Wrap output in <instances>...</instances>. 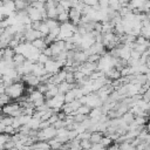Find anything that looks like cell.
<instances>
[{
  "mask_svg": "<svg viewBox=\"0 0 150 150\" xmlns=\"http://www.w3.org/2000/svg\"><path fill=\"white\" fill-rule=\"evenodd\" d=\"M141 53L139 52H137L136 49H132L131 50V55H130V59L129 60H131V61H135V60H139V57H141Z\"/></svg>",
  "mask_w": 150,
  "mask_h": 150,
  "instance_id": "23",
  "label": "cell"
},
{
  "mask_svg": "<svg viewBox=\"0 0 150 150\" xmlns=\"http://www.w3.org/2000/svg\"><path fill=\"white\" fill-rule=\"evenodd\" d=\"M57 11H56V7H49L47 8V16L49 19H57Z\"/></svg>",
  "mask_w": 150,
  "mask_h": 150,
  "instance_id": "16",
  "label": "cell"
},
{
  "mask_svg": "<svg viewBox=\"0 0 150 150\" xmlns=\"http://www.w3.org/2000/svg\"><path fill=\"white\" fill-rule=\"evenodd\" d=\"M143 1H148V0H143Z\"/></svg>",
  "mask_w": 150,
  "mask_h": 150,
  "instance_id": "32",
  "label": "cell"
},
{
  "mask_svg": "<svg viewBox=\"0 0 150 150\" xmlns=\"http://www.w3.org/2000/svg\"><path fill=\"white\" fill-rule=\"evenodd\" d=\"M32 43H33V46H34V47H36V48H38V49H40L41 52H42L45 48H47V47L49 46V45L46 42L45 38H39V39L34 40Z\"/></svg>",
  "mask_w": 150,
  "mask_h": 150,
  "instance_id": "9",
  "label": "cell"
},
{
  "mask_svg": "<svg viewBox=\"0 0 150 150\" xmlns=\"http://www.w3.org/2000/svg\"><path fill=\"white\" fill-rule=\"evenodd\" d=\"M57 20H59L61 23L69 21V12L66 11V12H63V13H60V14L57 15Z\"/></svg>",
  "mask_w": 150,
  "mask_h": 150,
  "instance_id": "18",
  "label": "cell"
},
{
  "mask_svg": "<svg viewBox=\"0 0 150 150\" xmlns=\"http://www.w3.org/2000/svg\"><path fill=\"white\" fill-rule=\"evenodd\" d=\"M11 100H12V97H11L8 94H6V93L0 94V103H1L2 107L6 105V104H8V103L11 102Z\"/></svg>",
  "mask_w": 150,
  "mask_h": 150,
  "instance_id": "15",
  "label": "cell"
},
{
  "mask_svg": "<svg viewBox=\"0 0 150 150\" xmlns=\"http://www.w3.org/2000/svg\"><path fill=\"white\" fill-rule=\"evenodd\" d=\"M142 98L144 101H146V102H150V87L142 94Z\"/></svg>",
  "mask_w": 150,
  "mask_h": 150,
  "instance_id": "27",
  "label": "cell"
},
{
  "mask_svg": "<svg viewBox=\"0 0 150 150\" xmlns=\"http://www.w3.org/2000/svg\"><path fill=\"white\" fill-rule=\"evenodd\" d=\"M74 116H75V121L81 123V122H83L89 115H86V114H76V115H74Z\"/></svg>",
  "mask_w": 150,
  "mask_h": 150,
  "instance_id": "25",
  "label": "cell"
},
{
  "mask_svg": "<svg viewBox=\"0 0 150 150\" xmlns=\"http://www.w3.org/2000/svg\"><path fill=\"white\" fill-rule=\"evenodd\" d=\"M100 59H101V54H91V55H89L88 61H90V62H98Z\"/></svg>",
  "mask_w": 150,
  "mask_h": 150,
  "instance_id": "26",
  "label": "cell"
},
{
  "mask_svg": "<svg viewBox=\"0 0 150 150\" xmlns=\"http://www.w3.org/2000/svg\"><path fill=\"white\" fill-rule=\"evenodd\" d=\"M50 125V122L48 121V120H46V121H41V123H40V127H39V129H46V128H48Z\"/></svg>",
  "mask_w": 150,
  "mask_h": 150,
  "instance_id": "28",
  "label": "cell"
},
{
  "mask_svg": "<svg viewBox=\"0 0 150 150\" xmlns=\"http://www.w3.org/2000/svg\"><path fill=\"white\" fill-rule=\"evenodd\" d=\"M88 57H89V55L84 50H76L75 56H74V61L79 62V63H84L86 61H88Z\"/></svg>",
  "mask_w": 150,
  "mask_h": 150,
  "instance_id": "8",
  "label": "cell"
},
{
  "mask_svg": "<svg viewBox=\"0 0 150 150\" xmlns=\"http://www.w3.org/2000/svg\"><path fill=\"white\" fill-rule=\"evenodd\" d=\"M14 4H15V8L16 11H22V9H26L29 4L26 2L25 0H14Z\"/></svg>",
  "mask_w": 150,
  "mask_h": 150,
  "instance_id": "13",
  "label": "cell"
},
{
  "mask_svg": "<svg viewBox=\"0 0 150 150\" xmlns=\"http://www.w3.org/2000/svg\"><path fill=\"white\" fill-rule=\"evenodd\" d=\"M39 1H42V2H46L47 0H39Z\"/></svg>",
  "mask_w": 150,
  "mask_h": 150,
  "instance_id": "31",
  "label": "cell"
},
{
  "mask_svg": "<svg viewBox=\"0 0 150 150\" xmlns=\"http://www.w3.org/2000/svg\"><path fill=\"white\" fill-rule=\"evenodd\" d=\"M57 135V129L50 124L48 128L46 129H39V137H38V141H48V139H52L54 138L55 136Z\"/></svg>",
  "mask_w": 150,
  "mask_h": 150,
  "instance_id": "2",
  "label": "cell"
},
{
  "mask_svg": "<svg viewBox=\"0 0 150 150\" xmlns=\"http://www.w3.org/2000/svg\"><path fill=\"white\" fill-rule=\"evenodd\" d=\"M26 60H27V57H26L23 54H21V53H16V54L14 55V57H13V61L15 62V67L22 64Z\"/></svg>",
  "mask_w": 150,
  "mask_h": 150,
  "instance_id": "11",
  "label": "cell"
},
{
  "mask_svg": "<svg viewBox=\"0 0 150 150\" xmlns=\"http://www.w3.org/2000/svg\"><path fill=\"white\" fill-rule=\"evenodd\" d=\"M90 110H91L90 107H88L87 104H82V105L76 110V114H86V115H89Z\"/></svg>",
  "mask_w": 150,
  "mask_h": 150,
  "instance_id": "19",
  "label": "cell"
},
{
  "mask_svg": "<svg viewBox=\"0 0 150 150\" xmlns=\"http://www.w3.org/2000/svg\"><path fill=\"white\" fill-rule=\"evenodd\" d=\"M48 143L50 144V148H53V149L62 148V144H63V143H61L60 141H57L55 137H54V138H52V139H48Z\"/></svg>",
  "mask_w": 150,
  "mask_h": 150,
  "instance_id": "20",
  "label": "cell"
},
{
  "mask_svg": "<svg viewBox=\"0 0 150 150\" xmlns=\"http://www.w3.org/2000/svg\"><path fill=\"white\" fill-rule=\"evenodd\" d=\"M122 118H123V121H125L128 124H130V123H131V122L135 120V114H134L132 111L128 110L127 112H124V114H123Z\"/></svg>",
  "mask_w": 150,
  "mask_h": 150,
  "instance_id": "14",
  "label": "cell"
},
{
  "mask_svg": "<svg viewBox=\"0 0 150 150\" xmlns=\"http://www.w3.org/2000/svg\"><path fill=\"white\" fill-rule=\"evenodd\" d=\"M75 98H76V95H75V93H74L73 89H70L69 91H67L64 94V101H66V103H69V102H71Z\"/></svg>",
  "mask_w": 150,
  "mask_h": 150,
  "instance_id": "17",
  "label": "cell"
},
{
  "mask_svg": "<svg viewBox=\"0 0 150 150\" xmlns=\"http://www.w3.org/2000/svg\"><path fill=\"white\" fill-rule=\"evenodd\" d=\"M45 68H46L47 73H49V74H56L57 71H60L61 66H60V63H59L55 59L50 57V59L45 63Z\"/></svg>",
  "mask_w": 150,
  "mask_h": 150,
  "instance_id": "3",
  "label": "cell"
},
{
  "mask_svg": "<svg viewBox=\"0 0 150 150\" xmlns=\"http://www.w3.org/2000/svg\"><path fill=\"white\" fill-rule=\"evenodd\" d=\"M19 108H21V104L20 103H8V104H6V105H4L2 107V112L5 114V115H12L15 110H18Z\"/></svg>",
  "mask_w": 150,
  "mask_h": 150,
  "instance_id": "6",
  "label": "cell"
},
{
  "mask_svg": "<svg viewBox=\"0 0 150 150\" xmlns=\"http://www.w3.org/2000/svg\"><path fill=\"white\" fill-rule=\"evenodd\" d=\"M91 142H90V139H81V146H82V149H89V148H91Z\"/></svg>",
  "mask_w": 150,
  "mask_h": 150,
  "instance_id": "24",
  "label": "cell"
},
{
  "mask_svg": "<svg viewBox=\"0 0 150 150\" xmlns=\"http://www.w3.org/2000/svg\"><path fill=\"white\" fill-rule=\"evenodd\" d=\"M41 118H39V117H34V116H32V118H30V121L27 123L29 127H30V129H39V127H40V123H41Z\"/></svg>",
  "mask_w": 150,
  "mask_h": 150,
  "instance_id": "12",
  "label": "cell"
},
{
  "mask_svg": "<svg viewBox=\"0 0 150 150\" xmlns=\"http://www.w3.org/2000/svg\"><path fill=\"white\" fill-rule=\"evenodd\" d=\"M15 49L12 48V47H6V48H2L1 49V59H5V60H12L15 55Z\"/></svg>",
  "mask_w": 150,
  "mask_h": 150,
  "instance_id": "7",
  "label": "cell"
},
{
  "mask_svg": "<svg viewBox=\"0 0 150 150\" xmlns=\"http://www.w3.org/2000/svg\"><path fill=\"white\" fill-rule=\"evenodd\" d=\"M114 32L116 33V34H125V32H124V25L122 23V22H120V23H116L115 25V28H114Z\"/></svg>",
  "mask_w": 150,
  "mask_h": 150,
  "instance_id": "21",
  "label": "cell"
},
{
  "mask_svg": "<svg viewBox=\"0 0 150 150\" xmlns=\"http://www.w3.org/2000/svg\"><path fill=\"white\" fill-rule=\"evenodd\" d=\"M23 84H25L23 81H18V82L12 83L11 86L6 87V94H8L12 97V100H18L25 93V86Z\"/></svg>",
  "mask_w": 150,
  "mask_h": 150,
  "instance_id": "1",
  "label": "cell"
},
{
  "mask_svg": "<svg viewBox=\"0 0 150 150\" xmlns=\"http://www.w3.org/2000/svg\"><path fill=\"white\" fill-rule=\"evenodd\" d=\"M41 22H42V20L33 21V22H32V28H33V29H38V30H39V28H40V26H41Z\"/></svg>",
  "mask_w": 150,
  "mask_h": 150,
  "instance_id": "29",
  "label": "cell"
},
{
  "mask_svg": "<svg viewBox=\"0 0 150 150\" xmlns=\"http://www.w3.org/2000/svg\"><path fill=\"white\" fill-rule=\"evenodd\" d=\"M69 20L74 23V25H79L82 18V12L80 9H77L76 7H71L69 11Z\"/></svg>",
  "mask_w": 150,
  "mask_h": 150,
  "instance_id": "4",
  "label": "cell"
},
{
  "mask_svg": "<svg viewBox=\"0 0 150 150\" xmlns=\"http://www.w3.org/2000/svg\"><path fill=\"white\" fill-rule=\"evenodd\" d=\"M50 59V56H48V55H46L45 53H41L40 55H39V59H38V61L36 62H40V63H42V64H45L48 60Z\"/></svg>",
  "mask_w": 150,
  "mask_h": 150,
  "instance_id": "22",
  "label": "cell"
},
{
  "mask_svg": "<svg viewBox=\"0 0 150 150\" xmlns=\"http://www.w3.org/2000/svg\"><path fill=\"white\" fill-rule=\"evenodd\" d=\"M103 136H104V134L102 131H94V132H91L89 139H90L91 143H98V142H101Z\"/></svg>",
  "mask_w": 150,
  "mask_h": 150,
  "instance_id": "10",
  "label": "cell"
},
{
  "mask_svg": "<svg viewBox=\"0 0 150 150\" xmlns=\"http://www.w3.org/2000/svg\"><path fill=\"white\" fill-rule=\"evenodd\" d=\"M146 129H148V131L150 132V120H149V123L146 124Z\"/></svg>",
  "mask_w": 150,
  "mask_h": 150,
  "instance_id": "30",
  "label": "cell"
},
{
  "mask_svg": "<svg viewBox=\"0 0 150 150\" xmlns=\"http://www.w3.org/2000/svg\"><path fill=\"white\" fill-rule=\"evenodd\" d=\"M27 12H28V15H29V18L32 19V21L43 20V19H42V13H41V11H40L39 8H36V7L32 6V5H29V6L27 7Z\"/></svg>",
  "mask_w": 150,
  "mask_h": 150,
  "instance_id": "5",
  "label": "cell"
}]
</instances>
